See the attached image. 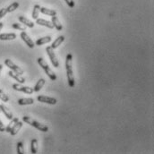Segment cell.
Returning <instances> with one entry per match:
<instances>
[{
    "mask_svg": "<svg viewBox=\"0 0 154 154\" xmlns=\"http://www.w3.org/2000/svg\"><path fill=\"white\" fill-rule=\"evenodd\" d=\"M66 76H67L69 86L71 88H73L75 85V75H74V71H73V56H72V54H68L66 57Z\"/></svg>",
    "mask_w": 154,
    "mask_h": 154,
    "instance_id": "1",
    "label": "cell"
},
{
    "mask_svg": "<svg viewBox=\"0 0 154 154\" xmlns=\"http://www.w3.org/2000/svg\"><path fill=\"white\" fill-rule=\"evenodd\" d=\"M23 122H25L26 124H29L30 125H32V126L37 128V129H38V130L41 131V132H48V127L46 125H43V124H41V123H39V122H37L36 120L31 118L30 116H23Z\"/></svg>",
    "mask_w": 154,
    "mask_h": 154,
    "instance_id": "2",
    "label": "cell"
},
{
    "mask_svg": "<svg viewBox=\"0 0 154 154\" xmlns=\"http://www.w3.org/2000/svg\"><path fill=\"white\" fill-rule=\"evenodd\" d=\"M38 64L41 66V68L45 71V73L47 74V75L50 78V80L52 81H56L57 80V75H55V73L49 68L48 65L46 63V61L42 58V57H38Z\"/></svg>",
    "mask_w": 154,
    "mask_h": 154,
    "instance_id": "3",
    "label": "cell"
},
{
    "mask_svg": "<svg viewBox=\"0 0 154 154\" xmlns=\"http://www.w3.org/2000/svg\"><path fill=\"white\" fill-rule=\"evenodd\" d=\"M46 52L48 53V57L50 58V61H51V63L53 65V66H55V67L57 68L59 66V62H58V59H57V56H56V54L54 52V49L49 46V47H47L46 48Z\"/></svg>",
    "mask_w": 154,
    "mask_h": 154,
    "instance_id": "4",
    "label": "cell"
},
{
    "mask_svg": "<svg viewBox=\"0 0 154 154\" xmlns=\"http://www.w3.org/2000/svg\"><path fill=\"white\" fill-rule=\"evenodd\" d=\"M5 65L8 67V68H10L12 71H14V73H16V74H18V75H23L24 74V72H23V70L20 67V66H16L12 60H10V59H5Z\"/></svg>",
    "mask_w": 154,
    "mask_h": 154,
    "instance_id": "5",
    "label": "cell"
},
{
    "mask_svg": "<svg viewBox=\"0 0 154 154\" xmlns=\"http://www.w3.org/2000/svg\"><path fill=\"white\" fill-rule=\"evenodd\" d=\"M13 89L15 90V91H22V92L27 93V94H32L34 91V90L32 88L28 87V86H23V85L18 84V83L13 84Z\"/></svg>",
    "mask_w": 154,
    "mask_h": 154,
    "instance_id": "6",
    "label": "cell"
},
{
    "mask_svg": "<svg viewBox=\"0 0 154 154\" xmlns=\"http://www.w3.org/2000/svg\"><path fill=\"white\" fill-rule=\"evenodd\" d=\"M37 100H38V101L42 102V103H47V104H50V105L57 104V100L55 98L48 97L45 95H39L37 97Z\"/></svg>",
    "mask_w": 154,
    "mask_h": 154,
    "instance_id": "7",
    "label": "cell"
},
{
    "mask_svg": "<svg viewBox=\"0 0 154 154\" xmlns=\"http://www.w3.org/2000/svg\"><path fill=\"white\" fill-rule=\"evenodd\" d=\"M20 36H21L22 39L25 42V44H26L30 48H34V46H35L34 42L32 41V39L29 37V35H28L25 32H22L21 34H20Z\"/></svg>",
    "mask_w": 154,
    "mask_h": 154,
    "instance_id": "8",
    "label": "cell"
},
{
    "mask_svg": "<svg viewBox=\"0 0 154 154\" xmlns=\"http://www.w3.org/2000/svg\"><path fill=\"white\" fill-rule=\"evenodd\" d=\"M0 111H2L5 114V116H6V118L9 119V120H11L14 117L13 113L11 112V110L6 106H5L3 103H0Z\"/></svg>",
    "mask_w": 154,
    "mask_h": 154,
    "instance_id": "9",
    "label": "cell"
},
{
    "mask_svg": "<svg viewBox=\"0 0 154 154\" xmlns=\"http://www.w3.org/2000/svg\"><path fill=\"white\" fill-rule=\"evenodd\" d=\"M8 75H9V76H11L12 78H14V80H16L19 83H24L25 82V79L23 78V77L21 75H18V74H16V73H14V71H9L8 72Z\"/></svg>",
    "mask_w": 154,
    "mask_h": 154,
    "instance_id": "10",
    "label": "cell"
},
{
    "mask_svg": "<svg viewBox=\"0 0 154 154\" xmlns=\"http://www.w3.org/2000/svg\"><path fill=\"white\" fill-rule=\"evenodd\" d=\"M36 23H38L39 25H42V26H46L49 29H53L54 28V25L51 22L49 21H47L45 19H40V18H38L36 19Z\"/></svg>",
    "mask_w": 154,
    "mask_h": 154,
    "instance_id": "11",
    "label": "cell"
},
{
    "mask_svg": "<svg viewBox=\"0 0 154 154\" xmlns=\"http://www.w3.org/2000/svg\"><path fill=\"white\" fill-rule=\"evenodd\" d=\"M51 23H53L54 27H55V28H56L57 31H62V29H63V26H62V24H61L60 21L58 20V18H57L56 15H54V16H51Z\"/></svg>",
    "mask_w": 154,
    "mask_h": 154,
    "instance_id": "12",
    "label": "cell"
},
{
    "mask_svg": "<svg viewBox=\"0 0 154 154\" xmlns=\"http://www.w3.org/2000/svg\"><path fill=\"white\" fill-rule=\"evenodd\" d=\"M22 126H23V122H20V121H18L14 125V127L11 129V131H10V134L11 135H15V134H17V133L20 131V129L22 128Z\"/></svg>",
    "mask_w": 154,
    "mask_h": 154,
    "instance_id": "13",
    "label": "cell"
},
{
    "mask_svg": "<svg viewBox=\"0 0 154 154\" xmlns=\"http://www.w3.org/2000/svg\"><path fill=\"white\" fill-rule=\"evenodd\" d=\"M34 103V100L32 98H23V99H20L18 100V104L21 106L23 105H32Z\"/></svg>",
    "mask_w": 154,
    "mask_h": 154,
    "instance_id": "14",
    "label": "cell"
},
{
    "mask_svg": "<svg viewBox=\"0 0 154 154\" xmlns=\"http://www.w3.org/2000/svg\"><path fill=\"white\" fill-rule=\"evenodd\" d=\"M19 21L22 23H23L25 26H27V27H30V28H33L34 27V23L32 22H31L29 19H27L26 17H24V16H19Z\"/></svg>",
    "mask_w": 154,
    "mask_h": 154,
    "instance_id": "15",
    "label": "cell"
},
{
    "mask_svg": "<svg viewBox=\"0 0 154 154\" xmlns=\"http://www.w3.org/2000/svg\"><path fill=\"white\" fill-rule=\"evenodd\" d=\"M16 38L15 33H3L0 34V40H13Z\"/></svg>",
    "mask_w": 154,
    "mask_h": 154,
    "instance_id": "16",
    "label": "cell"
},
{
    "mask_svg": "<svg viewBox=\"0 0 154 154\" xmlns=\"http://www.w3.org/2000/svg\"><path fill=\"white\" fill-rule=\"evenodd\" d=\"M40 13H42L44 14H47V15H49V16L57 15V12L55 10L48 9V8H46V7H40Z\"/></svg>",
    "mask_w": 154,
    "mask_h": 154,
    "instance_id": "17",
    "label": "cell"
},
{
    "mask_svg": "<svg viewBox=\"0 0 154 154\" xmlns=\"http://www.w3.org/2000/svg\"><path fill=\"white\" fill-rule=\"evenodd\" d=\"M65 40V37L64 36H59L58 38H57V39L55 40V41H53V43H52V45L50 46L53 49H55V48H58L59 47V45L60 44H62V42Z\"/></svg>",
    "mask_w": 154,
    "mask_h": 154,
    "instance_id": "18",
    "label": "cell"
},
{
    "mask_svg": "<svg viewBox=\"0 0 154 154\" xmlns=\"http://www.w3.org/2000/svg\"><path fill=\"white\" fill-rule=\"evenodd\" d=\"M51 39H52V38H51L50 36H46V37L38 38V40L36 41L35 45H37V46H41V45H43V44H46V43L50 42V41H51Z\"/></svg>",
    "mask_w": 154,
    "mask_h": 154,
    "instance_id": "19",
    "label": "cell"
},
{
    "mask_svg": "<svg viewBox=\"0 0 154 154\" xmlns=\"http://www.w3.org/2000/svg\"><path fill=\"white\" fill-rule=\"evenodd\" d=\"M19 121V119H18V117H13L12 119H11V121H10V123L8 124V125L5 127V132H7V133H10V131H11V129L14 127V125L17 123Z\"/></svg>",
    "mask_w": 154,
    "mask_h": 154,
    "instance_id": "20",
    "label": "cell"
},
{
    "mask_svg": "<svg viewBox=\"0 0 154 154\" xmlns=\"http://www.w3.org/2000/svg\"><path fill=\"white\" fill-rule=\"evenodd\" d=\"M38 141L37 139H33L31 143V151H32V153L35 154L38 152Z\"/></svg>",
    "mask_w": 154,
    "mask_h": 154,
    "instance_id": "21",
    "label": "cell"
},
{
    "mask_svg": "<svg viewBox=\"0 0 154 154\" xmlns=\"http://www.w3.org/2000/svg\"><path fill=\"white\" fill-rule=\"evenodd\" d=\"M45 82H46V81L43 79V78H41V79H39L38 81V82L36 83V85H35V87H34V91H36V92H38L40 90H41V88L44 86V84H45Z\"/></svg>",
    "mask_w": 154,
    "mask_h": 154,
    "instance_id": "22",
    "label": "cell"
},
{
    "mask_svg": "<svg viewBox=\"0 0 154 154\" xmlns=\"http://www.w3.org/2000/svg\"><path fill=\"white\" fill-rule=\"evenodd\" d=\"M39 13H40V6L38 5H35L34 7H33V11H32V16L33 19H38V15H39Z\"/></svg>",
    "mask_w": 154,
    "mask_h": 154,
    "instance_id": "23",
    "label": "cell"
},
{
    "mask_svg": "<svg viewBox=\"0 0 154 154\" xmlns=\"http://www.w3.org/2000/svg\"><path fill=\"white\" fill-rule=\"evenodd\" d=\"M18 6H19V3H18V2H14V3H12V4L6 8V11H7V13L14 12V10H16V9L18 8Z\"/></svg>",
    "mask_w": 154,
    "mask_h": 154,
    "instance_id": "24",
    "label": "cell"
},
{
    "mask_svg": "<svg viewBox=\"0 0 154 154\" xmlns=\"http://www.w3.org/2000/svg\"><path fill=\"white\" fill-rule=\"evenodd\" d=\"M12 27L14 29L19 30V31H22V32H25L26 31V26L25 25H22L21 23H13Z\"/></svg>",
    "mask_w": 154,
    "mask_h": 154,
    "instance_id": "25",
    "label": "cell"
},
{
    "mask_svg": "<svg viewBox=\"0 0 154 154\" xmlns=\"http://www.w3.org/2000/svg\"><path fill=\"white\" fill-rule=\"evenodd\" d=\"M0 100L3 102H8L9 101V97L2 90H0Z\"/></svg>",
    "mask_w": 154,
    "mask_h": 154,
    "instance_id": "26",
    "label": "cell"
},
{
    "mask_svg": "<svg viewBox=\"0 0 154 154\" xmlns=\"http://www.w3.org/2000/svg\"><path fill=\"white\" fill-rule=\"evenodd\" d=\"M17 153L18 154H24V149H23V143L22 142L17 143Z\"/></svg>",
    "mask_w": 154,
    "mask_h": 154,
    "instance_id": "27",
    "label": "cell"
},
{
    "mask_svg": "<svg viewBox=\"0 0 154 154\" xmlns=\"http://www.w3.org/2000/svg\"><path fill=\"white\" fill-rule=\"evenodd\" d=\"M6 14H7L6 8H2V9H0V19L3 18Z\"/></svg>",
    "mask_w": 154,
    "mask_h": 154,
    "instance_id": "28",
    "label": "cell"
},
{
    "mask_svg": "<svg viewBox=\"0 0 154 154\" xmlns=\"http://www.w3.org/2000/svg\"><path fill=\"white\" fill-rule=\"evenodd\" d=\"M66 2V4L71 7V8H74L75 7V1L74 0H65Z\"/></svg>",
    "mask_w": 154,
    "mask_h": 154,
    "instance_id": "29",
    "label": "cell"
},
{
    "mask_svg": "<svg viewBox=\"0 0 154 154\" xmlns=\"http://www.w3.org/2000/svg\"><path fill=\"white\" fill-rule=\"evenodd\" d=\"M5 127L4 125V124L2 123V121L0 120V132H5Z\"/></svg>",
    "mask_w": 154,
    "mask_h": 154,
    "instance_id": "30",
    "label": "cell"
},
{
    "mask_svg": "<svg viewBox=\"0 0 154 154\" xmlns=\"http://www.w3.org/2000/svg\"><path fill=\"white\" fill-rule=\"evenodd\" d=\"M3 26H4V23L0 22V31L2 30V28H3Z\"/></svg>",
    "mask_w": 154,
    "mask_h": 154,
    "instance_id": "31",
    "label": "cell"
},
{
    "mask_svg": "<svg viewBox=\"0 0 154 154\" xmlns=\"http://www.w3.org/2000/svg\"><path fill=\"white\" fill-rule=\"evenodd\" d=\"M2 69H3V66L0 64V74H1V71H2Z\"/></svg>",
    "mask_w": 154,
    "mask_h": 154,
    "instance_id": "32",
    "label": "cell"
}]
</instances>
